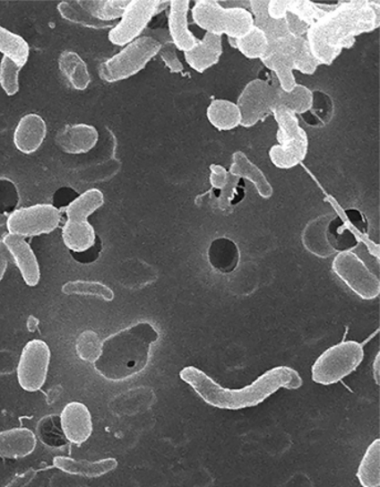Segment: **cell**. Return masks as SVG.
I'll use <instances>...</instances> for the list:
<instances>
[{"label":"cell","instance_id":"22","mask_svg":"<svg viewBox=\"0 0 380 487\" xmlns=\"http://www.w3.org/2000/svg\"><path fill=\"white\" fill-rule=\"evenodd\" d=\"M58 65L61 74L76 91H86L91 85V76L88 65L76 51H63L59 56Z\"/></svg>","mask_w":380,"mask_h":487},{"label":"cell","instance_id":"41","mask_svg":"<svg viewBox=\"0 0 380 487\" xmlns=\"http://www.w3.org/2000/svg\"><path fill=\"white\" fill-rule=\"evenodd\" d=\"M284 20L290 35L297 37V39H304L307 35L309 26L293 13H286Z\"/></svg>","mask_w":380,"mask_h":487},{"label":"cell","instance_id":"29","mask_svg":"<svg viewBox=\"0 0 380 487\" xmlns=\"http://www.w3.org/2000/svg\"><path fill=\"white\" fill-rule=\"evenodd\" d=\"M105 204V196L99 189H89L73 200L65 208L67 220L88 222V218Z\"/></svg>","mask_w":380,"mask_h":487},{"label":"cell","instance_id":"40","mask_svg":"<svg viewBox=\"0 0 380 487\" xmlns=\"http://www.w3.org/2000/svg\"><path fill=\"white\" fill-rule=\"evenodd\" d=\"M160 50H159V56H160L163 63L166 64L167 67L170 69V72L173 74H181L183 73V65L180 62L179 57H177V49L176 46L173 45L171 39L164 40L163 43H160Z\"/></svg>","mask_w":380,"mask_h":487},{"label":"cell","instance_id":"10","mask_svg":"<svg viewBox=\"0 0 380 487\" xmlns=\"http://www.w3.org/2000/svg\"><path fill=\"white\" fill-rule=\"evenodd\" d=\"M61 215L53 204H39L13 210L7 218L8 233L27 238L48 234L59 227Z\"/></svg>","mask_w":380,"mask_h":487},{"label":"cell","instance_id":"13","mask_svg":"<svg viewBox=\"0 0 380 487\" xmlns=\"http://www.w3.org/2000/svg\"><path fill=\"white\" fill-rule=\"evenodd\" d=\"M273 104V85L263 79L248 83L237 102L241 114V126L250 128L272 116Z\"/></svg>","mask_w":380,"mask_h":487},{"label":"cell","instance_id":"39","mask_svg":"<svg viewBox=\"0 0 380 487\" xmlns=\"http://www.w3.org/2000/svg\"><path fill=\"white\" fill-rule=\"evenodd\" d=\"M101 345L99 336L95 332L84 331L77 339L76 350L79 358L95 364L100 357Z\"/></svg>","mask_w":380,"mask_h":487},{"label":"cell","instance_id":"21","mask_svg":"<svg viewBox=\"0 0 380 487\" xmlns=\"http://www.w3.org/2000/svg\"><path fill=\"white\" fill-rule=\"evenodd\" d=\"M37 439L32 430L16 428L0 432V457L17 458L30 456L35 451Z\"/></svg>","mask_w":380,"mask_h":487},{"label":"cell","instance_id":"18","mask_svg":"<svg viewBox=\"0 0 380 487\" xmlns=\"http://www.w3.org/2000/svg\"><path fill=\"white\" fill-rule=\"evenodd\" d=\"M61 428L70 442L81 445L92 434V419L88 407L81 402L65 406L60 415Z\"/></svg>","mask_w":380,"mask_h":487},{"label":"cell","instance_id":"8","mask_svg":"<svg viewBox=\"0 0 380 487\" xmlns=\"http://www.w3.org/2000/svg\"><path fill=\"white\" fill-rule=\"evenodd\" d=\"M364 357L363 344L356 341H342L327 349L313 364V381L322 386L339 383L359 367Z\"/></svg>","mask_w":380,"mask_h":487},{"label":"cell","instance_id":"35","mask_svg":"<svg viewBox=\"0 0 380 487\" xmlns=\"http://www.w3.org/2000/svg\"><path fill=\"white\" fill-rule=\"evenodd\" d=\"M320 63L314 56L311 47H309L307 37L304 39H294L293 44V67L294 70L304 74H315Z\"/></svg>","mask_w":380,"mask_h":487},{"label":"cell","instance_id":"33","mask_svg":"<svg viewBox=\"0 0 380 487\" xmlns=\"http://www.w3.org/2000/svg\"><path fill=\"white\" fill-rule=\"evenodd\" d=\"M58 12L64 20L77 23L82 27L101 30L107 28L110 23L101 22L95 20L79 2H63L58 4Z\"/></svg>","mask_w":380,"mask_h":487},{"label":"cell","instance_id":"31","mask_svg":"<svg viewBox=\"0 0 380 487\" xmlns=\"http://www.w3.org/2000/svg\"><path fill=\"white\" fill-rule=\"evenodd\" d=\"M358 479L363 487H380V439L370 443L361 458Z\"/></svg>","mask_w":380,"mask_h":487},{"label":"cell","instance_id":"15","mask_svg":"<svg viewBox=\"0 0 380 487\" xmlns=\"http://www.w3.org/2000/svg\"><path fill=\"white\" fill-rule=\"evenodd\" d=\"M2 240L6 245L9 254L20 269L23 281L30 287H36L40 281V268L34 250L25 238L6 233Z\"/></svg>","mask_w":380,"mask_h":487},{"label":"cell","instance_id":"6","mask_svg":"<svg viewBox=\"0 0 380 487\" xmlns=\"http://www.w3.org/2000/svg\"><path fill=\"white\" fill-rule=\"evenodd\" d=\"M278 123L279 130L276 140L279 144L270 150L272 163L280 170H290L297 167L307 157L308 138L300 127L298 116L285 108H275L272 111Z\"/></svg>","mask_w":380,"mask_h":487},{"label":"cell","instance_id":"7","mask_svg":"<svg viewBox=\"0 0 380 487\" xmlns=\"http://www.w3.org/2000/svg\"><path fill=\"white\" fill-rule=\"evenodd\" d=\"M160 47L154 37L141 36L100 65V78L103 82L115 83L135 76L156 57Z\"/></svg>","mask_w":380,"mask_h":487},{"label":"cell","instance_id":"11","mask_svg":"<svg viewBox=\"0 0 380 487\" xmlns=\"http://www.w3.org/2000/svg\"><path fill=\"white\" fill-rule=\"evenodd\" d=\"M332 271L361 299L369 301L379 296V279L354 252H339L332 261Z\"/></svg>","mask_w":380,"mask_h":487},{"label":"cell","instance_id":"24","mask_svg":"<svg viewBox=\"0 0 380 487\" xmlns=\"http://www.w3.org/2000/svg\"><path fill=\"white\" fill-rule=\"evenodd\" d=\"M54 466L60 471L68 473V474L82 475L92 479V477H99L116 470L118 466V461L116 458H106L102 461L88 462L77 461L65 457H56Z\"/></svg>","mask_w":380,"mask_h":487},{"label":"cell","instance_id":"44","mask_svg":"<svg viewBox=\"0 0 380 487\" xmlns=\"http://www.w3.org/2000/svg\"><path fill=\"white\" fill-rule=\"evenodd\" d=\"M36 475L37 471L34 468H30V470H27L22 473V474L13 476V479L4 487H27L34 481Z\"/></svg>","mask_w":380,"mask_h":487},{"label":"cell","instance_id":"38","mask_svg":"<svg viewBox=\"0 0 380 487\" xmlns=\"http://www.w3.org/2000/svg\"><path fill=\"white\" fill-rule=\"evenodd\" d=\"M22 67L6 57L0 62V87L7 96L13 97L20 92V74Z\"/></svg>","mask_w":380,"mask_h":487},{"label":"cell","instance_id":"36","mask_svg":"<svg viewBox=\"0 0 380 487\" xmlns=\"http://www.w3.org/2000/svg\"><path fill=\"white\" fill-rule=\"evenodd\" d=\"M63 292L72 296V294H79V296H93L112 301L115 298L114 291L107 285L101 283H91V281H70L64 284Z\"/></svg>","mask_w":380,"mask_h":487},{"label":"cell","instance_id":"26","mask_svg":"<svg viewBox=\"0 0 380 487\" xmlns=\"http://www.w3.org/2000/svg\"><path fill=\"white\" fill-rule=\"evenodd\" d=\"M275 108H285L294 112L295 115H304L312 109L314 105V93L307 87L298 85L294 87L292 91L286 92L278 83H273ZM272 109V111H273Z\"/></svg>","mask_w":380,"mask_h":487},{"label":"cell","instance_id":"42","mask_svg":"<svg viewBox=\"0 0 380 487\" xmlns=\"http://www.w3.org/2000/svg\"><path fill=\"white\" fill-rule=\"evenodd\" d=\"M229 175L222 166L212 165L211 166V185L217 189H224L229 184Z\"/></svg>","mask_w":380,"mask_h":487},{"label":"cell","instance_id":"46","mask_svg":"<svg viewBox=\"0 0 380 487\" xmlns=\"http://www.w3.org/2000/svg\"><path fill=\"white\" fill-rule=\"evenodd\" d=\"M374 378L375 381H376L377 384H379V376H380V355L377 354L376 360H375L374 363Z\"/></svg>","mask_w":380,"mask_h":487},{"label":"cell","instance_id":"12","mask_svg":"<svg viewBox=\"0 0 380 487\" xmlns=\"http://www.w3.org/2000/svg\"><path fill=\"white\" fill-rule=\"evenodd\" d=\"M50 349L42 340L28 342L18 363L17 377L20 386L27 392L39 391L48 374Z\"/></svg>","mask_w":380,"mask_h":487},{"label":"cell","instance_id":"32","mask_svg":"<svg viewBox=\"0 0 380 487\" xmlns=\"http://www.w3.org/2000/svg\"><path fill=\"white\" fill-rule=\"evenodd\" d=\"M130 0H83L79 2L95 20L112 23L120 20Z\"/></svg>","mask_w":380,"mask_h":487},{"label":"cell","instance_id":"37","mask_svg":"<svg viewBox=\"0 0 380 487\" xmlns=\"http://www.w3.org/2000/svg\"><path fill=\"white\" fill-rule=\"evenodd\" d=\"M288 13H293L309 27L327 13L318 6L317 3L308 2V0H288Z\"/></svg>","mask_w":380,"mask_h":487},{"label":"cell","instance_id":"17","mask_svg":"<svg viewBox=\"0 0 380 487\" xmlns=\"http://www.w3.org/2000/svg\"><path fill=\"white\" fill-rule=\"evenodd\" d=\"M48 133L44 118L39 114H27L18 121L13 142L18 152L31 154L39 152Z\"/></svg>","mask_w":380,"mask_h":487},{"label":"cell","instance_id":"3","mask_svg":"<svg viewBox=\"0 0 380 487\" xmlns=\"http://www.w3.org/2000/svg\"><path fill=\"white\" fill-rule=\"evenodd\" d=\"M159 339L157 327L145 321L116 332L102 342L95 369L109 381L121 382L137 376L147 367Z\"/></svg>","mask_w":380,"mask_h":487},{"label":"cell","instance_id":"23","mask_svg":"<svg viewBox=\"0 0 380 487\" xmlns=\"http://www.w3.org/2000/svg\"><path fill=\"white\" fill-rule=\"evenodd\" d=\"M232 159L233 162L231 168H229V175L237 178H246L255 185L262 198H271L272 195H273V188H272L264 172L255 166L242 152L234 153Z\"/></svg>","mask_w":380,"mask_h":487},{"label":"cell","instance_id":"25","mask_svg":"<svg viewBox=\"0 0 380 487\" xmlns=\"http://www.w3.org/2000/svg\"><path fill=\"white\" fill-rule=\"evenodd\" d=\"M63 241L69 250L76 254L91 250L97 241L95 228L88 222L67 220L63 227Z\"/></svg>","mask_w":380,"mask_h":487},{"label":"cell","instance_id":"28","mask_svg":"<svg viewBox=\"0 0 380 487\" xmlns=\"http://www.w3.org/2000/svg\"><path fill=\"white\" fill-rule=\"evenodd\" d=\"M206 117L210 124L220 131H229L241 125V114L237 104L229 100H215L208 107Z\"/></svg>","mask_w":380,"mask_h":487},{"label":"cell","instance_id":"45","mask_svg":"<svg viewBox=\"0 0 380 487\" xmlns=\"http://www.w3.org/2000/svg\"><path fill=\"white\" fill-rule=\"evenodd\" d=\"M11 257L6 245H4L3 240H0V281L3 280L4 274H6L8 262Z\"/></svg>","mask_w":380,"mask_h":487},{"label":"cell","instance_id":"19","mask_svg":"<svg viewBox=\"0 0 380 487\" xmlns=\"http://www.w3.org/2000/svg\"><path fill=\"white\" fill-rule=\"evenodd\" d=\"M222 54V37L206 32L194 49L185 53V58L192 69L196 73L203 74L220 62Z\"/></svg>","mask_w":380,"mask_h":487},{"label":"cell","instance_id":"16","mask_svg":"<svg viewBox=\"0 0 380 487\" xmlns=\"http://www.w3.org/2000/svg\"><path fill=\"white\" fill-rule=\"evenodd\" d=\"M99 133L88 124H70L59 130L56 143L61 152L68 154H83L97 146Z\"/></svg>","mask_w":380,"mask_h":487},{"label":"cell","instance_id":"4","mask_svg":"<svg viewBox=\"0 0 380 487\" xmlns=\"http://www.w3.org/2000/svg\"><path fill=\"white\" fill-rule=\"evenodd\" d=\"M269 0H250L255 26L264 32L267 50L261 62L278 77L284 91H292L297 86L293 67V44L295 37L289 34L285 20H272L267 13Z\"/></svg>","mask_w":380,"mask_h":487},{"label":"cell","instance_id":"5","mask_svg":"<svg viewBox=\"0 0 380 487\" xmlns=\"http://www.w3.org/2000/svg\"><path fill=\"white\" fill-rule=\"evenodd\" d=\"M192 18L208 34L229 39H240L255 27V18L248 9L223 7L217 0H199L192 8Z\"/></svg>","mask_w":380,"mask_h":487},{"label":"cell","instance_id":"20","mask_svg":"<svg viewBox=\"0 0 380 487\" xmlns=\"http://www.w3.org/2000/svg\"><path fill=\"white\" fill-rule=\"evenodd\" d=\"M334 214H324L309 222L302 234L303 245L311 254L328 257L336 254L328 238V226Z\"/></svg>","mask_w":380,"mask_h":487},{"label":"cell","instance_id":"14","mask_svg":"<svg viewBox=\"0 0 380 487\" xmlns=\"http://www.w3.org/2000/svg\"><path fill=\"white\" fill-rule=\"evenodd\" d=\"M189 11L190 2L187 0H172L168 4V36L176 48L182 53L194 49L199 41L189 28Z\"/></svg>","mask_w":380,"mask_h":487},{"label":"cell","instance_id":"1","mask_svg":"<svg viewBox=\"0 0 380 487\" xmlns=\"http://www.w3.org/2000/svg\"><path fill=\"white\" fill-rule=\"evenodd\" d=\"M379 2L340 3L309 27L307 39L320 65H330L342 49L354 46L356 37L379 27Z\"/></svg>","mask_w":380,"mask_h":487},{"label":"cell","instance_id":"34","mask_svg":"<svg viewBox=\"0 0 380 487\" xmlns=\"http://www.w3.org/2000/svg\"><path fill=\"white\" fill-rule=\"evenodd\" d=\"M236 48L250 59H262L267 50V39L260 28L253 27L242 39L234 41Z\"/></svg>","mask_w":380,"mask_h":487},{"label":"cell","instance_id":"9","mask_svg":"<svg viewBox=\"0 0 380 487\" xmlns=\"http://www.w3.org/2000/svg\"><path fill=\"white\" fill-rule=\"evenodd\" d=\"M170 2L162 0H130L124 15L111 28L108 39L115 46L125 47L140 39L154 17L168 8Z\"/></svg>","mask_w":380,"mask_h":487},{"label":"cell","instance_id":"30","mask_svg":"<svg viewBox=\"0 0 380 487\" xmlns=\"http://www.w3.org/2000/svg\"><path fill=\"white\" fill-rule=\"evenodd\" d=\"M0 54L23 68L30 59V47L21 35L0 25Z\"/></svg>","mask_w":380,"mask_h":487},{"label":"cell","instance_id":"27","mask_svg":"<svg viewBox=\"0 0 380 487\" xmlns=\"http://www.w3.org/2000/svg\"><path fill=\"white\" fill-rule=\"evenodd\" d=\"M209 259L213 268L220 273L231 274L240 262V250L229 239L219 238L210 247Z\"/></svg>","mask_w":380,"mask_h":487},{"label":"cell","instance_id":"43","mask_svg":"<svg viewBox=\"0 0 380 487\" xmlns=\"http://www.w3.org/2000/svg\"><path fill=\"white\" fill-rule=\"evenodd\" d=\"M267 13L272 20H284L288 13V0H269Z\"/></svg>","mask_w":380,"mask_h":487},{"label":"cell","instance_id":"2","mask_svg":"<svg viewBox=\"0 0 380 487\" xmlns=\"http://www.w3.org/2000/svg\"><path fill=\"white\" fill-rule=\"evenodd\" d=\"M180 378L189 384L198 393L201 399L209 405L220 410L232 411L259 405L280 388L298 390L303 386L302 378L298 371L284 365L269 370L250 386L238 388V390L220 387L208 374L195 367L183 369Z\"/></svg>","mask_w":380,"mask_h":487}]
</instances>
